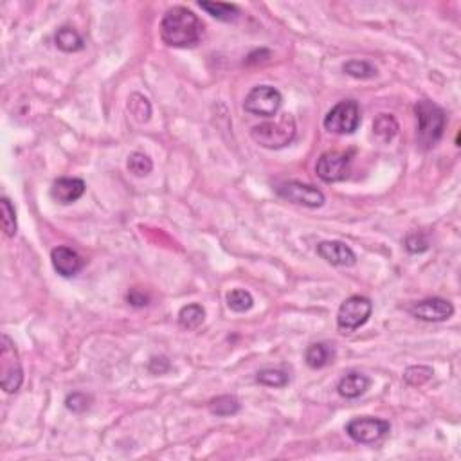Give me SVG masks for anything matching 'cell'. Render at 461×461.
<instances>
[{
  "mask_svg": "<svg viewBox=\"0 0 461 461\" xmlns=\"http://www.w3.org/2000/svg\"><path fill=\"white\" fill-rule=\"evenodd\" d=\"M434 375L432 368L429 366H411V368L406 369L404 373V380L409 384V386H424L425 382H429Z\"/></svg>",
  "mask_w": 461,
  "mask_h": 461,
  "instance_id": "obj_26",
  "label": "cell"
},
{
  "mask_svg": "<svg viewBox=\"0 0 461 461\" xmlns=\"http://www.w3.org/2000/svg\"><path fill=\"white\" fill-rule=\"evenodd\" d=\"M289 375L281 369H261L256 375V382L268 387H285L289 386Z\"/></svg>",
  "mask_w": 461,
  "mask_h": 461,
  "instance_id": "obj_24",
  "label": "cell"
},
{
  "mask_svg": "<svg viewBox=\"0 0 461 461\" xmlns=\"http://www.w3.org/2000/svg\"><path fill=\"white\" fill-rule=\"evenodd\" d=\"M148 301H150V298H148L146 294L141 292V290L134 289L130 294H128V303L134 306H146Z\"/></svg>",
  "mask_w": 461,
  "mask_h": 461,
  "instance_id": "obj_32",
  "label": "cell"
},
{
  "mask_svg": "<svg viewBox=\"0 0 461 461\" xmlns=\"http://www.w3.org/2000/svg\"><path fill=\"white\" fill-rule=\"evenodd\" d=\"M343 71L357 80H369L377 76V67L364 60H352V62L344 63Z\"/></svg>",
  "mask_w": 461,
  "mask_h": 461,
  "instance_id": "obj_23",
  "label": "cell"
},
{
  "mask_svg": "<svg viewBox=\"0 0 461 461\" xmlns=\"http://www.w3.org/2000/svg\"><path fill=\"white\" fill-rule=\"evenodd\" d=\"M350 172V157L340 151H326L319 157L315 173L324 182H339L346 179Z\"/></svg>",
  "mask_w": 461,
  "mask_h": 461,
  "instance_id": "obj_10",
  "label": "cell"
},
{
  "mask_svg": "<svg viewBox=\"0 0 461 461\" xmlns=\"http://www.w3.org/2000/svg\"><path fill=\"white\" fill-rule=\"evenodd\" d=\"M391 431L387 420L373 418V416H359L346 425V434L357 443H375L380 441Z\"/></svg>",
  "mask_w": 461,
  "mask_h": 461,
  "instance_id": "obj_8",
  "label": "cell"
},
{
  "mask_svg": "<svg viewBox=\"0 0 461 461\" xmlns=\"http://www.w3.org/2000/svg\"><path fill=\"white\" fill-rule=\"evenodd\" d=\"M281 103H283V96L277 88L270 87V85H258L247 94V97L243 101V109L252 116L270 118L280 112Z\"/></svg>",
  "mask_w": 461,
  "mask_h": 461,
  "instance_id": "obj_7",
  "label": "cell"
},
{
  "mask_svg": "<svg viewBox=\"0 0 461 461\" xmlns=\"http://www.w3.org/2000/svg\"><path fill=\"white\" fill-rule=\"evenodd\" d=\"M209 411L216 416H230L240 411V402L233 394H222L209 402Z\"/></svg>",
  "mask_w": 461,
  "mask_h": 461,
  "instance_id": "obj_21",
  "label": "cell"
},
{
  "mask_svg": "<svg viewBox=\"0 0 461 461\" xmlns=\"http://www.w3.org/2000/svg\"><path fill=\"white\" fill-rule=\"evenodd\" d=\"M206 317V310L200 305H188L182 306L179 312V324L184 330H197Z\"/></svg>",
  "mask_w": 461,
  "mask_h": 461,
  "instance_id": "obj_20",
  "label": "cell"
},
{
  "mask_svg": "<svg viewBox=\"0 0 461 461\" xmlns=\"http://www.w3.org/2000/svg\"><path fill=\"white\" fill-rule=\"evenodd\" d=\"M148 369H150L153 375H163L170 369V361L166 359V357H153V359L150 361Z\"/></svg>",
  "mask_w": 461,
  "mask_h": 461,
  "instance_id": "obj_31",
  "label": "cell"
},
{
  "mask_svg": "<svg viewBox=\"0 0 461 461\" xmlns=\"http://www.w3.org/2000/svg\"><path fill=\"white\" fill-rule=\"evenodd\" d=\"M85 182L81 179H71V177H62L58 181L53 182L50 186V197L55 198L60 204H72L83 197Z\"/></svg>",
  "mask_w": 461,
  "mask_h": 461,
  "instance_id": "obj_14",
  "label": "cell"
},
{
  "mask_svg": "<svg viewBox=\"0 0 461 461\" xmlns=\"http://www.w3.org/2000/svg\"><path fill=\"white\" fill-rule=\"evenodd\" d=\"M204 24L193 11L182 6L168 9L160 22V38L170 47H195L200 42Z\"/></svg>",
  "mask_w": 461,
  "mask_h": 461,
  "instance_id": "obj_1",
  "label": "cell"
},
{
  "mask_svg": "<svg viewBox=\"0 0 461 461\" xmlns=\"http://www.w3.org/2000/svg\"><path fill=\"white\" fill-rule=\"evenodd\" d=\"M55 42L58 46V49H62L63 53H78L85 47L83 38L74 27H69V25H63L60 27L58 33L55 36Z\"/></svg>",
  "mask_w": 461,
  "mask_h": 461,
  "instance_id": "obj_17",
  "label": "cell"
},
{
  "mask_svg": "<svg viewBox=\"0 0 461 461\" xmlns=\"http://www.w3.org/2000/svg\"><path fill=\"white\" fill-rule=\"evenodd\" d=\"M324 128L331 134H353L361 125V109L357 105V101L346 99L337 103L323 121Z\"/></svg>",
  "mask_w": 461,
  "mask_h": 461,
  "instance_id": "obj_6",
  "label": "cell"
},
{
  "mask_svg": "<svg viewBox=\"0 0 461 461\" xmlns=\"http://www.w3.org/2000/svg\"><path fill=\"white\" fill-rule=\"evenodd\" d=\"M373 312V305L364 296H352V298L344 299L343 305L339 306L337 312V326L343 330L344 333L355 331L357 328L364 326L368 323V319L371 317Z\"/></svg>",
  "mask_w": 461,
  "mask_h": 461,
  "instance_id": "obj_5",
  "label": "cell"
},
{
  "mask_svg": "<svg viewBox=\"0 0 461 461\" xmlns=\"http://www.w3.org/2000/svg\"><path fill=\"white\" fill-rule=\"evenodd\" d=\"M409 312H411L415 317L422 319V321H427V323H441V321H447L449 317H453L454 306L453 303L447 301V299L429 298L415 303V305L409 308Z\"/></svg>",
  "mask_w": 461,
  "mask_h": 461,
  "instance_id": "obj_11",
  "label": "cell"
},
{
  "mask_svg": "<svg viewBox=\"0 0 461 461\" xmlns=\"http://www.w3.org/2000/svg\"><path fill=\"white\" fill-rule=\"evenodd\" d=\"M0 207H2V229H4L6 236H15V233H17V211L11 206V200L6 197L0 200Z\"/></svg>",
  "mask_w": 461,
  "mask_h": 461,
  "instance_id": "obj_27",
  "label": "cell"
},
{
  "mask_svg": "<svg viewBox=\"0 0 461 461\" xmlns=\"http://www.w3.org/2000/svg\"><path fill=\"white\" fill-rule=\"evenodd\" d=\"M369 384H371V382H369V378L366 377V375L352 371V373L344 375V377L340 378L339 384H337V393H339L343 399H359V397H362V394L368 391Z\"/></svg>",
  "mask_w": 461,
  "mask_h": 461,
  "instance_id": "obj_15",
  "label": "cell"
},
{
  "mask_svg": "<svg viewBox=\"0 0 461 461\" xmlns=\"http://www.w3.org/2000/svg\"><path fill=\"white\" fill-rule=\"evenodd\" d=\"M251 137L254 143L267 150H280L290 144L296 137V121L290 113L280 116L277 121L261 123L258 126H252Z\"/></svg>",
  "mask_w": 461,
  "mask_h": 461,
  "instance_id": "obj_3",
  "label": "cell"
},
{
  "mask_svg": "<svg viewBox=\"0 0 461 461\" xmlns=\"http://www.w3.org/2000/svg\"><path fill=\"white\" fill-rule=\"evenodd\" d=\"M22 382H24V369L17 348L8 333H4L0 346V384L6 393H17L22 387Z\"/></svg>",
  "mask_w": 461,
  "mask_h": 461,
  "instance_id": "obj_4",
  "label": "cell"
},
{
  "mask_svg": "<svg viewBox=\"0 0 461 461\" xmlns=\"http://www.w3.org/2000/svg\"><path fill=\"white\" fill-rule=\"evenodd\" d=\"M276 193L292 204L312 207V209L321 207L326 202L323 191H319L310 184H301V182H283L276 188Z\"/></svg>",
  "mask_w": 461,
  "mask_h": 461,
  "instance_id": "obj_9",
  "label": "cell"
},
{
  "mask_svg": "<svg viewBox=\"0 0 461 461\" xmlns=\"http://www.w3.org/2000/svg\"><path fill=\"white\" fill-rule=\"evenodd\" d=\"M126 166H128V172L135 177H146L148 173H151V170H153V163H151L150 157L141 153V151H134V153L128 157Z\"/></svg>",
  "mask_w": 461,
  "mask_h": 461,
  "instance_id": "obj_25",
  "label": "cell"
},
{
  "mask_svg": "<svg viewBox=\"0 0 461 461\" xmlns=\"http://www.w3.org/2000/svg\"><path fill=\"white\" fill-rule=\"evenodd\" d=\"M406 249L413 254L416 252H424L429 249V242L422 233H411V235H407L406 238Z\"/></svg>",
  "mask_w": 461,
  "mask_h": 461,
  "instance_id": "obj_30",
  "label": "cell"
},
{
  "mask_svg": "<svg viewBox=\"0 0 461 461\" xmlns=\"http://www.w3.org/2000/svg\"><path fill=\"white\" fill-rule=\"evenodd\" d=\"M198 6L204 11H207V15L220 22H235L240 17L238 8L233 4H226V2H198Z\"/></svg>",
  "mask_w": 461,
  "mask_h": 461,
  "instance_id": "obj_18",
  "label": "cell"
},
{
  "mask_svg": "<svg viewBox=\"0 0 461 461\" xmlns=\"http://www.w3.org/2000/svg\"><path fill=\"white\" fill-rule=\"evenodd\" d=\"M252 305H254V299H252L251 292H247V290L235 289L227 292V306H229L233 312L242 314V312L251 310Z\"/></svg>",
  "mask_w": 461,
  "mask_h": 461,
  "instance_id": "obj_22",
  "label": "cell"
},
{
  "mask_svg": "<svg viewBox=\"0 0 461 461\" xmlns=\"http://www.w3.org/2000/svg\"><path fill=\"white\" fill-rule=\"evenodd\" d=\"M128 109L134 113V118L141 123L148 121L151 116L150 103H148L146 97L141 96V94H132L130 99H128Z\"/></svg>",
  "mask_w": 461,
  "mask_h": 461,
  "instance_id": "obj_28",
  "label": "cell"
},
{
  "mask_svg": "<svg viewBox=\"0 0 461 461\" xmlns=\"http://www.w3.org/2000/svg\"><path fill=\"white\" fill-rule=\"evenodd\" d=\"M50 261L56 273L63 277L76 276L83 268L85 260L76 251L69 247H56L50 252Z\"/></svg>",
  "mask_w": 461,
  "mask_h": 461,
  "instance_id": "obj_13",
  "label": "cell"
},
{
  "mask_svg": "<svg viewBox=\"0 0 461 461\" xmlns=\"http://www.w3.org/2000/svg\"><path fill=\"white\" fill-rule=\"evenodd\" d=\"M317 254L333 267H353L357 263V254L343 242H321L317 245Z\"/></svg>",
  "mask_w": 461,
  "mask_h": 461,
  "instance_id": "obj_12",
  "label": "cell"
},
{
  "mask_svg": "<svg viewBox=\"0 0 461 461\" xmlns=\"http://www.w3.org/2000/svg\"><path fill=\"white\" fill-rule=\"evenodd\" d=\"M415 113L418 123V130H416L418 143L424 148L436 146L445 130V112L436 103L422 99L415 105Z\"/></svg>",
  "mask_w": 461,
  "mask_h": 461,
  "instance_id": "obj_2",
  "label": "cell"
},
{
  "mask_svg": "<svg viewBox=\"0 0 461 461\" xmlns=\"http://www.w3.org/2000/svg\"><path fill=\"white\" fill-rule=\"evenodd\" d=\"M333 359H336V352H333L330 344L324 343L310 344L305 352V361L312 369L324 368V366H328L330 362H333Z\"/></svg>",
  "mask_w": 461,
  "mask_h": 461,
  "instance_id": "obj_16",
  "label": "cell"
},
{
  "mask_svg": "<svg viewBox=\"0 0 461 461\" xmlns=\"http://www.w3.org/2000/svg\"><path fill=\"white\" fill-rule=\"evenodd\" d=\"M90 399H88L85 393H72L69 394L67 400H65V406H67L69 411L72 413H83L87 411L88 406H90Z\"/></svg>",
  "mask_w": 461,
  "mask_h": 461,
  "instance_id": "obj_29",
  "label": "cell"
},
{
  "mask_svg": "<svg viewBox=\"0 0 461 461\" xmlns=\"http://www.w3.org/2000/svg\"><path fill=\"white\" fill-rule=\"evenodd\" d=\"M373 134L382 143H390L391 139L399 134V123L391 113H380L373 121Z\"/></svg>",
  "mask_w": 461,
  "mask_h": 461,
  "instance_id": "obj_19",
  "label": "cell"
}]
</instances>
